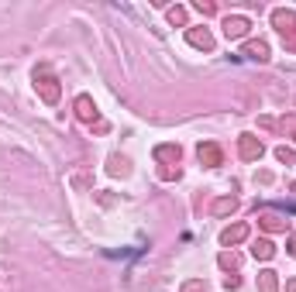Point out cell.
Masks as SVG:
<instances>
[{
	"label": "cell",
	"instance_id": "6da1fadb",
	"mask_svg": "<svg viewBox=\"0 0 296 292\" xmlns=\"http://www.w3.org/2000/svg\"><path fill=\"white\" fill-rule=\"evenodd\" d=\"M224 34H228V38L248 34V21H245V17H228V21H224Z\"/></svg>",
	"mask_w": 296,
	"mask_h": 292
},
{
	"label": "cell",
	"instance_id": "7a4b0ae2",
	"mask_svg": "<svg viewBox=\"0 0 296 292\" xmlns=\"http://www.w3.org/2000/svg\"><path fill=\"white\" fill-rule=\"evenodd\" d=\"M241 155H245V158H258V155H262V145H258L255 138L245 134V138H241Z\"/></svg>",
	"mask_w": 296,
	"mask_h": 292
},
{
	"label": "cell",
	"instance_id": "3957f363",
	"mask_svg": "<svg viewBox=\"0 0 296 292\" xmlns=\"http://www.w3.org/2000/svg\"><path fill=\"white\" fill-rule=\"evenodd\" d=\"M245 234H248V227L245 224H238V227H231V230H224V244H238V241H245Z\"/></svg>",
	"mask_w": 296,
	"mask_h": 292
},
{
	"label": "cell",
	"instance_id": "277c9868",
	"mask_svg": "<svg viewBox=\"0 0 296 292\" xmlns=\"http://www.w3.org/2000/svg\"><path fill=\"white\" fill-rule=\"evenodd\" d=\"M190 42H193L196 48H210V45H214V38H210V31H190Z\"/></svg>",
	"mask_w": 296,
	"mask_h": 292
},
{
	"label": "cell",
	"instance_id": "5b68a950",
	"mask_svg": "<svg viewBox=\"0 0 296 292\" xmlns=\"http://www.w3.org/2000/svg\"><path fill=\"white\" fill-rule=\"evenodd\" d=\"M200 158L210 162V165H217V162H220V151H217L214 145H200Z\"/></svg>",
	"mask_w": 296,
	"mask_h": 292
},
{
	"label": "cell",
	"instance_id": "8992f818",
	"mask_svg": "<svg viewBox=\"0 0 296 292\" xmlns=\"http://www.w3.org/2000/svg\"><path fill=\"white\" fill-rule=\"evenodd\" d=\"M245 52H248L251 59H258V62H262V59H269V48H265L262 42H255V45H248V48H245Z\"/></svg>",
	"mask_w": 296,
	"mask_h": 292
},
{
	"label": "cell",
	"instance_id": "52a82bcc",
	"mask_svg": "<svg viewBox=\"0 0 296 292\" xmlns=\"http://www.w3.org/2000/svg\"><path fill=\"white\" fill-rule=\"evenodd\" d=\"M251 251H255V258H272V241H258Z\"/></svg>",
	"mask_w": 296,
	"mask_h": 292
},
{
	"label": "cell",
	"instance_id": "ba28073f",
	"mask_svg": "<svg viewBox=\"0 0 296 292\" xmlns=\"http://www.w3.org/2000/svg\"><path fill=\"white\" fill-rule=\"evenodd\" d=\"M262 292H275V271H262Z\"/></svg>",
	"mask_w": 296,
	"mask_h": 292
},
{
	"label": "cell",
	"instance_id": "9c48e42d",
	"mask_svg": "<svg viewBox=\"0 0 296 292\" xmlns=\"http://www.w3.org/2000/svg\"><path fill=\"white\" fill-rule=\"evenodd\" d=\"M42 90H45V100H55V79H42Z\"/></svg>",
	"mask_w": 296,
	"mask_h": 292
},
{
	"label": "cell",
	"instance_id": "30bf717a",
	"mask_svg": "<svg viewBox=\"0 0 296 292\" xmlns=\"http://www.w3.org/2000/svg\"><path fill=\"white\" fill-rule=\"evenodd\" d=\"M228 210H234V200H220L214 206V213H228Z\"/></svg>",
	"mask_w": 296,
	"mask_h": 292
},
{
	"label": "cell",
	"instance_id": "8fae6325",
	"mask_svg": "<svg viewBox=\"0 0 296 292\" xmlns=\"http://www.w3.org/2000/svg\"><path fill=\"white\" fill-rule=\"evenodd\" d=\"M220 265H224V268H234V265H238V258H234V255H224V258H220Z\"/></svg>",
	"mask_w": 296,
	"mask_h": 292
},
{
	"label": "cell",
	"instance_id": "7c38bea8",
	"mask_svg": "<svg viewBox=\"0 0 296 292\" xmlns=\"http://www.w3.org/2000/svg\"><path fill=\"white\" fill-rule=\"evenodd\" d=\"M286 289H289V292H296V282H289V285H286Z\"/></svg>",
	"mask_w": 296,
	"mask_h": 292
},
{
	"label": "cell",
	"instance_id": "4fadbf2b",
	"mask_svg": "<svg viewBox=\"0 0 296 292\" xmlns=\"http://www.w3.org/2000/svg\"><path fill=\"white\" fill-rule=\"evenodd\" d=\"M289 244H293V255H296V237H293V241H289Z\"/></svg>",
	"mask_w": 296,
	"mask_h": 292
}]
</instances>
